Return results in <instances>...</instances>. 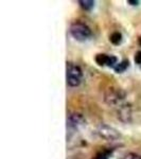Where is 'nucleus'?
<instances>
[{
  "instance_id": "1",
  "label": "nucleus",
  "mask_w": 141,
  "mask_h": 159,
  "mask_svg": "<svg viewBox=\"0 0 141 159\" xmlns=\"http://www.w3.org/2000/svg\"><path fill=\"white\" fill-rule=\"evenodd\" d=\"M66 79H67V84L70 87H76L81 84L82 79H83V72L81 68L78 65L72 63H67L66 67Z\"/></svg>"
},
{
  "instance_id": "2",
  "label": "nucleus",
  "mask_w": 141,
  "mask_h": 159,
  "mask_svg": "<svg viewBox=\"0 0 141 159\" xmlns=\"http://www.w3.org/2000/svg\"><path fill=\"white\" fill-rule=\"evenodd\" d=\"M70 34L79 42H84V40H87L91 36V30L84 22L75 21L70 27Z\"/></svg>"
},
{
  "instance_id": "3",
  "label": "nucleus",
  "mask_w": 141,
  "mask_h": 159,
  "mask_svg": "<svg viewBox=\"0 0 141 159\" xmlns=\"http://www.w3.org/2000/svg\"><path fill=\"white\" fill-rule=\"evenodd\" d=\"M98 133L102 138H104L106 140H116L120 137V134L118 133L117 129H115L114 127L106 124L100 125Z\"/></svg>"
},
{
  "instance_id": "4",
  "label": "nucleus",
  "mask_w": 141,
  "mask_h": 159,
  "mask_svg": "<svg viewBox=\"0 0 141 159\" xmlns=\"http://www.w3.org/2000/svg\"><path fill=\"white\" fill-rule=\"evenodd\" d=\"M117 57L114 55L107 54H98L96 56V63L100 66H112L117 64Z\"/></svg>"
},
{
  "instance_id": "5",
  "label": "nucleus",
  "mask_w": 141,
  "mask_h": 159,
  "mask_svg": "<svg viewBox=\"0 0 141 159\" xmlns=\"http://www.w3.org/2000/svg\"><path fill=\"white\" fill-rule=\"evenodd\" d=\"M83 122H84V120L81 115H79V114L70 115L67 119V127H69V129H78L80 125L83 124Z\"/></svg>"
},
{
  "instance_id": "6",
  "label": "nucleus",
  "mask_w": 141,
  "mask_h": 159,
  "mask_svg": "<svg viewBox=\"0 0 141 159\" xmlns=\"http://www.w3.org/2000/svg\"><path fill=\"white\" fill-rule=\"evenodd\" d=\"M123 97H124V93L120 90H118V89H115V90H111L109 91L108 94H106V102L108 104H115V103H118V102L120 101V100L123 99Z\"/></svg>"
},
{
  "instance_id": "7",
  "label": "nucleus",
  "mask_w": 141,
  "mask_h": 159,
  "mask_svg": "<svg viewBox=\"0 0 141 159\" xmlns=\"http://www.w3.org/2000/svg\"><path fill=\"white\" fill-rule=\"evenodd\" d=\"M129 65H130L129 61L124 60V61H122L121 63L118 64L117 66H115L114 69H115V71H116L117 73H121V72H123V71H125L127 68H129Z\"/></svg>"
},
{
  "instance_id": "8",
  "label": "nucleus",
  "mask_w": 141,
  "mask_h": 159,
  "mask_svg": "<svg viewBox=\"0 0 141 159\" xmlns=\"http://www.w3.org/2000/svg\"><path fill=\"white\" fill-rule=\"evenodd\" d=\"M109 40H111V43H114V45H116V46L120 45V43H122V35H121V33L114 32L111 35V37H109Z\"/></svg>"
},
{
  "instance_id": "9",
  "label": "nucleus",
  "mask_w": 141,
  "mask_h": 159,
  "mask_svg": "<svg viewBox=\"0 0 141 159\" xmlns=\"http://www.w3.org/2000/svg\"><path fill=\"white\" fill-rule=\"evenodd\" d=\"M79 3L86 11H90L94 6V1H91V0H81V1H79Z\"/></svg>"
},
{
  "instance_id": "10",
  "label": "nucleus",
  "mask_w": 141,
  "mask_h": 159,
  "mask_svg": "<svg viewBox=\"0 0 141 159\" xmlns=\"http://www.w3.org/2000/svg\"><path fill=\"white\" fill-rule=\"evenodd\" d=\"M111 151L108 150H105V151H102V152H100L97 154L96 156L93 157V159H108L109 156H111Z\"/></svg>"
},
{
  "instance_id": "11",
  "label": "nucleus",
  "mask_w": 141,
  "mask_h": 159,
  "mask_svg": "<svg viewBox=\"0 0 141 159\" xmlns=\"http://www.w3.org/2000/svg\"><path fill=\"white\" fill-rule=\"evenodd\" d=\"M135 63L138 65H141V51H138L135 54Z\"/></svg>"
},
{
  "instance_id": "12",
  "label": "nucleus",
  "mask_w": 141,
  "mask_h": 159,
  "mask_svg": "<svg viewBox=\"0 0 141 159\" xmlns=\"http://www.w3.org/2000/svg\"><path fill=\"white\" fill-rule=\"evenodd\" d=\"M124 159H141V156L137 155V154H129V155L125 156Z\"/></svg>"
},
{
  "instance_id": "13",
  "label": "nucleus",
  "mask_w": 141,
  "mask_h": 159,
  "mask_svg": "<svg viewBox=\"0 0 141 159\" xmlns=\"http://www.w3.org/2000/svg\"><path fill=\"white\" fill-rule=\"evenodd\" d=\"M129 2L130 4H132V6H137L138 3H139V1H135V0H129Z\"/></svg>"
},
{
  "instance_id": "14",
  "label": "nucleus",
  "mask_w": 141,
  "mask_h": 159,
  "mask_svg": "<svg viewBox=\"0 0 141 159\" xmlns=\"http://www.w3.org/2000/svg\"><path fill=\"white\" fill-rule=\"evenodd\" d=\"M139 43H140V45H141V38H140V39H139Z\"/></svg>"
}]
</instances>
